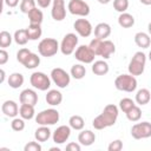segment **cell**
Instances as JSON below:
<instances>
[{"label":"cell","instance_id":"obj_1","mask_svg":"<svg viewBox=\"0 0 151 151\" xmlns=\"http://www.w3.org/2000/svg\"><path fill=\"white\" fill-rule=\"evenodd\" d=\"M118 113H119L118 107L113 104H109L104 107L103 112L93 119L92 126L96 130H103V129L110 127V126L116 124L117 118H118Z\"/></svg>","mask_w":151,"mask_h":151},{"label":"cell","instance_id":"obj_2","mask_svg":"<svg viewBox=\"0 0 151 151\" xmlns=\"http://www.w3.org/2000/svg\"><path fill=\"white\" fill-rule=\"evenodd\" d=\"M145 64H146V55L142 51H138L133 54L132 59L129 63V73L132 76H140L143 74L145 70Z\"/></svg>","mask_w":151,"mask_h":151},{"label":"cell","instance_id":"obj_3","mask_svg":"<svg viewBox=\"0 0 151 151\" xmlns=\"http://www.w3.org/2000/svg\"><path fill=\"white\" fill-rule=\"evenodd\" d=\"M114 86L119 91L133 92L137 88V79L132 74H119L114 79Z\"/></svg>","mask_w":151,"mask_h":151},{"label":"cell","instance_id":"obj_4","mask_svg":"<svg viewBox=\"0 0 151 151\" xmlns=\"http://www.w3.org/2000/svg\"><path fill=\"white\" fill-rule=\"evenodd\" d=\"M59 50H60V45L53 38H45L38 45V52H39V54L41 57H46V58L53 57L54 54H57V52Z\"/></svg>","mask_w":151,"mask_h":151},{"label":"cell","instance_id":"obj_5","mask_svg":"<svg viewBox=\"0 0 151 151\" xmlns=\"http://www.w3.org/2000/svg\"><path fill=\"white\" fill-rule=\"evenodd\" d=\"M59 119H60V114L55 109L42 110L41 112H39L35 116V122L39 125H46V126L57 124L59 122Z\"/></svg>","mask_w":151,"mask_h":151},{"label":"cell","instance_id":"obj_6","mask_svg":"<svg viewBox=\"0 0 151 151\" xmlns=\"http://www.w3.org/2000/svg\"><path fill=\"white\" fill-rule=\"evenodd\" d=\"M29 83L39 91H47L51 86V79L44 72H33L29 77Z\"/></svg>","mask_w":151,"mask_h":151},{"label":"cell","instance_id":"obj_7","mask_svg":"<svg viewBox=\"0 0 151 151\" xmlns=\"http://www.w3.org/2000/svg\"><path fill=\"white\" fill-rule=\"evenodd\" d=\"M51 79L59 88H65L70 85L71 76L61 67H55L51 71Z\"/></svg>","mask_w":151,"mask_h":151},{"label":"cell","instance_id":"obj_8","mask_svg":"<svg viewBox=\"0 0 151 151\" xmlns=\"http://www.w3.org/2000/svg\"><path fill=\"white\" fill-rule=\"evenodd\" d=\"M77 45H78V37L74 33H67L61 42H60V51L64 55H71L72 53H74V51L77 50Z\"/></svg>","mask_w":151,"mask_h":151},{"label":"cell","instance_id":"obj_9","mask_svg":"<svg viewBox=\"0 0 151 151\" xmlns=\"http://www.w3.org/2000/svg\"><path fill=\"white\" fill-rule=\"evenodd\" d=\"M67 9L71 14L78 17H87L90 14V6L84 0H70Z\"/></svg>","mask_w":151,"mask_h":151},{"label":"cell","instance_id":"obj_10","mask_svg":"<svg viewBox=\"0 0 151 151\" xmlns=\"http://www.w3.org/2000/svg\"><path fill=\"white\" fill-rule=\"evenodd\" d=\"M131 136L134 139H145L151 137V123L142 122L131 127Z\"/></svg>","mask_w":151,"mask_h":151},{"label":"cell","instance_id":"obj_11","mask_svg":"<svg viewBox=\"0 0 151 151\" xmlns=\"http://www.w3.org/2000/svg\"><path fill=\"white\" fill-rule=\"evenodd\" d=\"M96 54L92 52L88 45H80L74 51V58L81 64H92L94 61Z\"/></svg>","mask_w":151,"mask_h":151},{"label":"cell","instance_id":"obj_12","mask_svg":"<svg viewBox=\"0 0 151 151\" xmlns=\"http://www.w3.org/2000/svg\"><path fill=\"white\" fill-rule=\"evenodd\" d=\"M73 28L83 38L90 37L93 32V27H92L91 22L87 19H77L73 24Z\"/></svg>","mask_w":151,"mask_h":151},{"label":"cell","instance_id":"obj_13","mask_svg":"<svg viewBox=\"0 0 151 151\" xmlns=\"http://www.w3.org/2000/svg\"><path fill=\"white\" fill-rule=\"evenodd\" d=\"M71 136V126L70 125H60L55 129V131L52 134V139L55 144H64L67 142V139Z\"/></svg>","mask_w":151,"mask_h":151},{"label":"cell","instance_id":"obj_14","mask_svg":"<svg viewBox=\"0 0 151 151\" xmlns=\"http://www.w3.org/2000/svg\"><path fill=\"white\" fill-rule=\"evenodd\" d=\"M51 15L55 21H63L66 17V7L64 0H53Z\"/></svg>","mask_w":151,"mask_h":151},{"label":"cell","instance_id":"obj_15","mask_svg":"<svg viewBox=\"0 0 151 151\" xmlns=\"http://www.w3.org/2000/svg\"><path fill=\"white\" fill-rule=\"evenodd\" d=\"M19 100L21 104H28L35 106V104L38 103V94L32 88H25L21 91L19 96Z\"/></svg>","mask_w":151,"mask_h":151},{"label":"cell","instance_id":"obj_16","mask_svg":"<svg viewBox=\"0 0 151 151\" xmlns=\"http://www.w3.org/2000/svg\"><path fill=\"white\" fill-rule=\"evenodd\" d=\"M1 111L6 117H9V118H15L19 114V107L14 100L4 101L1 105Z\"/></svg>","mask_w":151,"mask_h":151},{"label":"cell","instance_id":"obj_17","mask_svg":"<svg viewBox=\"0 0 151 151\" xmlns=\"http://www.w3.org/2000/svg\"><path fill=\"white\" fill-rule=\"evenodd\" d=\"M111 34V26L107 22H99L94 27V37L101 40H105Z\"/></svg>","mask_w":151,"mask_h":151},{"label":"cell","instance_id":"obj_18","mask_svg":"<svg viewBox=\"0 0 151 151\" xmlns=\"http://www.w3.org/2000/svg\"><path fill=\"white\" fill-rule=\"evenodd\" d=\"M46 103L51 106H58L63 101V94L58 90H48L46 93Z\"/></svg>","mask_w":151,"mask_h":151},{"label":"cell","instance_id":"obj_19","mask_svg":"<svg viewBox=\"0 0 151 151\" xmlns=\"http://www.w3.org/2000/svg\"><path fill=\"white\" fill-rule=\"evenodd\" d=\"M96 140V134L94 132H92L91 130H83L79 134H78V142L84 145V146H90L94 143Z\"/></svg>","mask_w":151,"mask_h":151},{"label":"cell","instance_id":"obj_20","mask_svg":"<svg viewBox=\"0 0 151 151\" xmlns=\"http://www.w3.org/2000/svg\"><path fill=\"white\" fill-rule=\"evenodd\" d=\"M134 42L140 48H147L151 45V38L150 34L145 32H138L134 34Z\"/></svg>","mask_w":151,"mask_h":151},{"label":"cell","instance_id":"obj_21","mask_svg":"<svg viewBox=\"0 0 151 151\" xmlns=\"http://www.w3.org/2000/svg\"><path fill=\"white\" fill-rule=\"evenodd\" d=\"M50 137H51V130L46 125H40V127H38L34 132V138L39 143L47 142L50 139Z\"/></svg>","mask_w":151,"mask_h":151},{"label":"cell","instance_id":"obj_22","mask_svg":"<svg viewBox=\"0 0 151 151\" xmlns=\"http://www.w3.org/2000/svg\"><path fill=\"white\" fill-rule=\"evenodd\" d=\"M109 64L105 60H97L92 64V72L96 76H105L109 72Z\"/></svg>","mask_w":151,"mask_h":151},{"label":"cell","instance_id":"obj_23","mask_svg":"<svg viewBox=\"0 0 151 151\" xmlns=\"http://www.w3.org/2000/svg\"><path fill=\"white\" fill-rule=\"evenodd\" d=\"M136 103L138 105H146L149 104V101L151 100V92L147 88H140L137 91L136 93V98H134Z\"/></svg>","mask_w":151,"mask_h":151},{"label":"cell","instance_id":"obj_24","mask_svg":"<svg viewBox=\"0 0 151 151\" xmlns=\"http://www.w3.org/2000/svg\"><path fill=\"white\" fill-rule=\"evenodd\" d=\"M118 24L123 28H130L134 25V18L130 13H126V12L120 13L118 17Z\"/></svg>","mask_w":151,"mask_h":151},{"label":"cell","instance_id":"obj_25","mask_svg":"<svg viewBox=\"0 0 151 151\" xmlns=\"http://www.w3.org/2000/svg\"><path fill=\"white\" fill-rule=\"evenodd\" d=\"M116 52V46L111 40H103V46H101V53L100 57H103L104 59H109L113 53Z\"/></svg>","mask_w":151,"mask_h":151},{"label":"cell","instance_id":"obj_26","mask_svg":"<svg viewBox=\"0 0 151 151\" xmlns=\"http://www.w3.org/2000/svg\"><path fill=\"white\" fill-rule=\"evenodd\" d=\"M24 80H25V79H24V76H22L21 73L14 72V73H12V74L8 76L7 83H8L9 87H12V88H19V87L22 86Z\"/></svg>","mask_w":151,"mask_h":151},{"label":"cell","instance_id":"obj_27","mask_svg":"<svg viewBox=\"0 0 151 151\" xmlns=\"http://www.w3.org/2000/svg\"><path fill=\"white\" fill-rule=\"evenodd\" d=\"M19 114L25 120H31L35 116L34 106L33 105H28V104H21V106L19 109Z\"/></svg>","mask_w":151,"mask_h":151},{"label":"cell","instance_id":"obj_28","mask_svg":"<svg viewBox=\"0 0 151 151\" xmlns=\"http://www.w3.org/2000/svg\"><path fill=\"white\" fill-rule=\"evenodd\" d=\"M26 31H27V35H28L29 40H38L42 34L41 26L38 24H29V26L26 28Z\"/></svg>","mask_w":151,"mask_h":151},{"label":"cell","instance_id":"obj_29","mask_svg":"<svg viewBox=\"0 0 151 151\" xmlns=\"http://www.w3.org/2000/svg\"><path fill=\"white\" fill-rule=\"evenodd\" d=\"M70 73H71V77H73V78L77 79V80H80V79H83V78L85 77V74H86V68H85V66H84L83 64H74V65L71 67Z\"/></svg>","mask_w":151,"mask_h":151},{"label":"cell","instance_id":"obj_30","mask_svg":"<svg viewBox=\"0 0 151 151\" xmlns=\"http://www.w3.org/2000/svg\"><path fill=\"white\" fill-rule=\"evenodd\" d=\"M68 125L71 126V129L73 130H77V131H80L84 129V125H85V120L81 116H78V114H74V116H71L70 119H68Z\"/></svg>","mask_w":151,"mask_h":151},{"label":"cell","instance_id":"obj_31","mask_svg":"<svg viewBox=\"0 0 151 151\" xmlns=\"http://www.w3.org/2000/svg\"><path fill=\"white\" fill-rule=\"evenodd\" d=\"M39 64H40V57H38V54L32 53V52H31L29 55L26 58V60L22 63V65H24L26 68H28V70H33V68L38 67Z\"/></svg>","mask_w":151,"mask_h":151},{"label":"cell","instance_id":"obj_32","mask_svg":"<svg viewBox=\"0 0 151 151\" xmlns=\"http://www.w3.org/2000/svg\"><path fill=\"white\" fill-rule=\"evenodd\" d=\"M28 20H29V24H38V25H41L42 20H44V14L40 9H38L37 7L33 8L28 14Z\"/></svg>","mask_w":151,"mask_h":151},{"label":"cell","instance_id":"obj_33","mask_svg":"<svg viewBox=\"0 0 151 151\" xmlns=\"http://www.w3.org/2000/svg\"><path fill=\"white\" fill-rule=\"evenodd\" d=\"M13 39H14V41H15L18 45H21V46H22V45H26L27 41L29 40V39H28V35H27L26 28H25V29H17V31L14 32Z\"/></svg>","mask_w":151,"mask_h":151},{"label":"cell","instance_id":"obj_34","mask_svg":"<svg viewBox=\"0 0 151 151\" xmlns=\"http://www.w3.org/2000/svg\"><path fill=\"white\" fill-rule=\"evenodd\" d=\"M125 114H126V118H127L130 122H138V120L140 119V117H142V110H140L139 106L134 105V106H133L130 111H127Z\"/></svg>","mask_w":151,"mask_h":151},{"label":"cell","instance_id":"obj_35","mask_svg":"<svg viewBox=\"0 0 151 151\" xmlns=\"http://www.w3.org/2000/svg\"><path fill=\"white\" fill-rule=\"evenodd\" d=\"M13 37L11 35L9 32L7 31H1L0 32V47L1 48H6L12 44Z\"/></svg>","mask_w":151,"mask_h":151},{"label":"cell","instance_id":"obj_36","mask_svg":"<svg viewBox=\"0 0 151 151\" xmlns=\"http://www.w3.org/2000/svg\"><path fill=\"white\" fill-rule=\"evenodd\" d=\"M37 1L35 0H21L20 2V11L25 14H28L33 8H35Z\"/></svg>","mask_w":151,"mask_h":151},{"label":"cell","instance_id":"obj_37","mask_svg":"<svg viewBox=\"0 0 151 151\" xmlns=\"http://www.w3.org/2000/svg\"><path fill=\"white\" fill-rule=\"evenodd\" d=\"M90 48L92 50V52L96 54V55H99L100 57V53H101V46H103V40L101 39H98V38H94L90 41L88 44Z\"/></svg>","mask_w":151,"mask_h":151},{"label":"cell","instance_id":"obj_38","mask_svg":"<svg viewBox=\"0 0 151 151\" xmlns=\"http://www.w3.org/2000/svg\"><path fill=\"white\" fill-rule=\"evenodd\" d=\"M134 105H136V103H134V100H132L131 98H123V99H120V101H119V109H120L124 113H126L127 111H130Z\"/></svg>","mask_w":151,"mask_h":151},{"label":"cell","instance_id":"obj_39","mask_svg":"<svg viewBox=\"0 0 151 151\" xmlns=\"http://www.w3.org/2000/svg\"><path fill=\"white\" fill-rule=\"evenodd\" d=\"M113 8L119 13L126 12L129 8V0H113Z\"/></svg>","mask_w":151,"mask_h":151},{"label":"cell","instance_id":"obj_40","mask_svg":"<svg viewBox=\"0 0 151 151\" xmlns=\"http://www.w3.org/2000/svg\"><path fill=\"white\" fill-rule=\"evenodd\" d=\"M11 127L12 130L17 131V132H20L25 129V119L24 118H13L12 123H11Z\"/></svg>","mask_w":151,"mask_h":151},{"label":"cell","instance_id":"obj_41","mask_svg":"<svg viewBox=\"0 0 151 151\" xmlns=\"http://www.w3.org/2000/svg\"><path fill=\"white\" fill-rule=\"evenodd\" d=\"M29 53H31V51H29L28 48H25V47L20 48V50L17 52V60H18L20 64H22V63L26 60V58L29 55Z\"/></svg>","mask_w":151,"mask_h":151},{"label":"cell","instance_id":"obj_42","mask_svg":"<svg viewBox=\"0 0 151 151\" xmlns=\"http://www.w3.org/2000/svg\"><path fill=\"white\" fill-rule=\"evenodd\" d=\"M123 149V142L120 139H116L113 142H111L107 146L109 151H120Z\"/></svg>","mask_w":151,"mask_h":151},{"label":"cell","instance_id":"obj_43","mask_svg":"<svg viewBox=\"0 0 151 151\" xmlns=\"http://www.w3.org/2000/svg\"><path fill=\"white\" fill-rule=\"evenodd\" d=\"M41 145L39 144V142L37 140V142H29V143H27L26 145H25V147H24V150L25 151H41Z\"/></svg>","mask_w":151,"mask_h":151},{"label":"cell","instance_id":"obj_44","mask_svg":"<svg viewBox=\"0 0 151 151\" xmlns=\"http://www.w3.org/2000/svg\"><path fill=\"white\" fill-rule=\"evenodd\" d=\"M7 61H8V53H7V51H5V48H1L0 50V65L2 66Z\"/></svg>","mask_w":151,"mask_h":151},{"label":"cell","instance_id":"obj_45","mask_svg":"<svg viewBox=\"0 0 151 151\" xmlns=\"http://www.w3.org/2000/svg\"><path fill=\"white\" fill-rule=\"evenodd\" d=\"M80 145H81L80 143H68L66 145V150L67 151H80L81 149Z\"/></svg>","mask_w":151,"mask_h":151},{"label":"cell","instance_id":"obj_46","mask_svg":"<svg viewBox=\"0 0 151 151\" xmlns=\"http://www.w3.org/2000/svg\"><path fill=\"white\" fill-rule=\"evenodd\" d=\"M38 6L41 7V8H47L50 5H51V1L52 0H35Z\"/></svg>","mask_w":151,"mask_h":151},{"label":"cell","instance_id":"obj_47","mask_svg":"<svg viewBox=\"0 0 151 151\" xmlns=\"http://www.w3.org/2000/svg\"><path fill=\"white\" fill-rule=\"evenodd\" d=\"M19 1H20V0H5V4H6L8 7L14 8V7H17V6H18Z\"/></svg>","mask_w":151,"mask_h":151},{"label":"cell","instance_id":"obj_48","mask_svg":"<svg viewBox=\"0 0 151 151\" xmlns=\"http://www.w3.org/2000/svg\"><path fill=\"white\" fill-rule=\"evenodd\" d=\"M0 73H1V79H0V83L2 84V83L5 81V77H6V74H5V71H4L2 68L0 70Z\"/></svg>","mask_w":151,"mask_h":151},{"label":"cell","instance_id":"obj_49","mask_svg":"<svg viewBox=\"0 0 151 151\" xmlns=\"http://www.w3.org/2000/svg\"><path fill=\"white\" fill-rule=\"evenodd\" d=\"M143 5H146V6H149V5H151V0H139Z\"/></svg>","mask_w":151,"mask_h":151},{"label":"cell","instance_id":"obj_50","mask_svg":"<svg viewBox=\"0 0 151 151\" xmlns=\"http://www.w3.org/2000/svg\"><path fill=\"white\" fill-rule=\"evenodd\" d=\"M111 0H98V2H100V4H103V5H106V4H109Z\"/></svg>","mask_w":151,"mask_h":151},{"label":"cell","instance_id":"obj_51","mask_svg":"<svg viewBox=\"0 0 151 151\" xmlns=\"http://www.w3.org/2000/svg\"><path fill=\"white\" fill-rule=\"evenodd\" d=\"M147 32L151 35V22H149V25H147Z\"/></svg>","mask_w":151,"mask_h":151},{"label":"cell","instance_id":"obj_52","mask_svg":"<svg viewBox=\"0 0 151 151\" xmlns=\"http://www.w3.org/2000/svg\"><path fill=\"white\" fill-rule=\"evenodd\" d=\"M50 151H60V149L59 147H51Z\"/></svg>","mask_w":151,"mask_h":151},{"label":"cell","instance_id":"obj_53","mask_svg":"<svg viewBox=\"0 0 151 151\" xmlns=\"http://www.w3.org/2000/svg\"><path fill=\"white\" fill-rule=\"evenodd\" d=\"M149 59H150V61H151V51H150V53H149Z\"/></svg>","mask_w":151,"mask_h":151}]
</instances>
